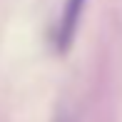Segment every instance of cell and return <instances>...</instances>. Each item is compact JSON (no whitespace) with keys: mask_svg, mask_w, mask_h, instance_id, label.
Wrapping results in <instances>:
<instances>
[{"mask_svg":"<svg viewBox=\"0 0 122 122\" xmlns=\"http://www.w3.org/2000/svg\"><path fill=\"white\" fill-rule=\"evenodd\" d=\"M87 0H65L62 13H60V23H57V32H55V47L60 55H65L75 42V35L80 30V20L85 13Z\"/></svg>","mask_w":122,"mask_h":122,"instance_id":"6da1fadb","label":"cell"},{"mask_svg":"<svg viewBox=\"0 0 122 122\" xmlns=\"http://www.w3.org/2000/svg\"><path fill=\"white\" fill-rule=\"evenodd\" d=\"M52 122H75V115H72V110L70 107H57V112H55V120Z\"/></svg>","mask_w":122,"mask_h":122,"instance_id":"7a4b0ae2","label":"cell"}]
</instances>
